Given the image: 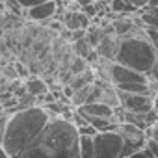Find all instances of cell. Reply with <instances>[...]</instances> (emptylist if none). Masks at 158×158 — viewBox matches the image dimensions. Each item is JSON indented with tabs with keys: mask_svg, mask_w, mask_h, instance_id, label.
<instances>
[{
	"mask_svg": "<svg viewBox=\"0 0 158 158\" xmlns=\"http://www.w3.org/2000/svg\"><path fill=\"white\" fill-rule=\"evenodd\" d=\"M15 2H17L23 10H28V8H34V6H37V4L45 2V0H15Z\"/></svg>",
	"mask_w": 158,
	"mask_h": 158,
	"instance_id": "obj_27",
	"label": "cell"
},
{
	"mask_svg": "<svg viewBox=\"0 0 158 158\" xmlns=\"http://www.w3.org/2000/svg\"><path fill=\"white\" fill-rule=\"evenodd\" d=\"M128 158H156V156H154V152L149 149V145L145 143L141 149H138V151H136L134 154H130Z\"/></svg>",
	"mask_w": 158,
	"mask_h": 158,
	"instance_id": "obj_21",
	"label": "cell"
},
{
	"mask_svg": "<svg viewBox=\"0 0 158 158\" xmlns=\"http://www.w3.org/2000/svg\"><path fill=\"white\" fill-rule=\"evenodd\" d=\"M50 114L45 110V106H30L17 110L10 115L6 134L2 139V149L10 158L19 154L50 121Z\"/></svg>",
	"mask_w": 158,
	"mask_h": 158,
	"instance_id": "obj_2",
	"label": "cell"
},
{
	"mask_svg": "<svg viewBox=\"0 0 158 158\" xmlns=\"http://www.w3.org/2000/svg\"><path fill=\"white\" fill-rule=\"evenodd\" d=\"M119 106L127 112H147L152 108V95H141V93H128L117 89Z\"/></svg>",
	"mask_w": 158,
	"mask_h": 158,
	"instance_id": "obj_7",
	"label": "cell"
},
{
	"mask_svg": "<svg viewBox=\"0 0 158 158\" xmlns=\"http://www.w3.org/2000/svg\"><path fill=\"white\" fill-rule=\"evenodd\" d=\"M78 158H95L93 138L91 136H80V143H78Z\"/></svg>",
	"mask_w": 158,
	"mask_h": 158,
	"instance_id": "obj_14",
	"label": "cell"
},
{
	"mask_svg": "<svg viewBox=\"0 0 158 158\" xmlns=\"http://www.w3.org/2000/svg\"><path fill=\"white\" fill-rule=\"evenodd\" d=\"M127 2H128L136 11H139V10H143V8L149 6V0H127Z\"/></svg>",
	"mask_w": 158,
	"mask_h": 158,
	"instance_id": "obj_28",
	"label": "cell"
},
{
	"mask_svg": "<svg viewBox=\"0 0 158 158\" xmlns=\"http://www.w3.org/2000/svg\"><path fill=\"white\" fill-rule=\"evenodd\" d=\"M119 41H121V37H119V35L112 30V26L108 24L106 28H102V37H101L99 45L95 47V50L99 52L101 58H104V60H114L115 54H117V50H119Z\"/></svg>",
	"mask_w": 158,
	"mask_h": 158,
	"instance_id": "obj_8",
	"label": "cell"
},
{
	"mask_svg": "<svg viewBox=\"0 0 158 158\" xmlns=\"http://www.w3.org/2000/svg\"><path fill=\"white\" fill-rule=\"evenodd\" d=\"M78 114H82V117L86 121H89L91 117H112L114 115V108L102 102H89V104H82L74 108Z\"/></svg>",
	"mask_w": 158,
	"mask_h": 158,
	"instance_id": "obj_10",
	"label": "cell"
},
{
	"mask_svg": "<svg viewBox=\"0 0 158 158\" xmlns=\"http://www.w3.org/2000/svg\"><path fill=\"white\" fill-rule=\"evenodd\" d=\"M91 48H93V47L86 41V37L76 39V41L71 43V50H73V54H74V56H80V58H86V56L89 54Z\"/></svg>",
	"mask_w": 158,
	"mask_h": 158,
	"instance_id": "obj_17",
	"label": "cell"
},
{
	"mask_svg": "<svg viewBox=\"0 0 158 158\" xmlns=\"http://www.w3.org/2000/svg\"><path fill=\"white\" fill-rule=\"evenodd\" d=\"M99 2H102V4H106V6H108V4L112 2V0H99Z\"/></svg>",
	"mask_w": 158,
	"mask_h": 158,
	"instance_id": "obj_34",
	"label": "cell"
},
{
	"mask_svg": "<svg viewBox=\"0 0 158 158\" xmlns=\"http://www.w3.org/2000/svg\"><path fill=\"white\" fill-rule=\"evenodd\" d=\"M89 102H102V104H108L112 108H117L119 106V97H117V88L106 80H99L95 78V82L91 84V91L88 95V101L86 104Z\"/></svg>",
	"mask_w": 158,
	"mask_h": 158,
	"instance_id": "obj_5",
	"label": "cell"
},
{
	"mask_svg": "<svg viewBox=\"0 0 158 158\" xmlns=\"http://www.w3.org/2000/svg\"><path fill=\"white\" fill-rule=\"evenodd\" d=\"M108 10L114 15H132V13H138L127 0H112V2L108 4Z\"/></svg>",
	"mask_w": 158,
	"mask_h": 158,
	"instance_id": "obj_13",
	"label": "cell"
},
{
	"mask_svg": "<svg viewBox=\"0 0 158 158\" xmlns=\"http://www.w3.org/2000/svg\"><path fill=\"white\" fill-rule=\"evenodd\" d=\"M0 158H10V156L6 154V151L2 149V143H0Z\"/></svg>",
	"mask_w": 158,
	"mask_h": 158,
	"instance_id": "obj_32",
	"label": "cell"
},
{
	"mask_svg": "<svg viewBox=\"0 0 158 158\" xmlns=\"http://www.w3.org/2000/svg\"><path fill=\"white\" fill-rule=\"evenodd\" d=\"M76 130H78V134H80V136H91V138H93V136L97 134V130H95L89 123H88V125H84V127H78Z\"/></svg>",
	"mask_w": 158,
	"mask_h": 158,
	"instance_id": "obj_25",
	"label": "cell"
},
{
	"mask_svg": "<svg viewBox=\"0 0 158 158\" xmlns=\"http://www.w3.org/2000/svg\"><path fill=\"white\" fill-rule=\"evenodd\" d=\"M56 10H58V0H45V2H41V4H37L34 8H28L26 10V15H28L30 21L47 23V21L54 19Z\"/></svg>",
	"mask_w": 158,
	"mask_h": 158,
	"instance_id": "obj_9",
	"label": "cell"
},
{
	"mask_svg": "<svg viewBox=\"0 0 158 158\" xmlns=\"http://www.w3.org/2000/svg\"><path fill=\"white\" fill-rule=\"evenodd\" d=\"M89 91H91V84H89V86H84V88L74 89V91H73V95H71V99H69V101H71V106H73V108H78V106L86 104Z\"/></svg>",
	"mask_w": 158,
	"mask_h": 158,
	"instance_id": "obj_15",
	"label": "cell"
},
{
	"mask_svg": "<svg viewBox=\"0 0 158 158\" xmlns=\"http://www.w3.org/2000/svg\"><path fill=\"white\" fill-rule=\"evenodd\" d=\"M156 60H158V48L147 39V35L143 34L139 24L136 30H132L130 34L121 37L119 50L114 58V61L127 65L143 74H147L154 67Z\"/></svg>",
	"mask_w": 158,
	"mask_h": 158,
	"instance_id": "obj_3",
	"label": "cell"
},
{
	"mask_svg": "<svg viewBox=\"0 0 158 158\" xmlns=\"http://www.w3.org/2000/svg\"><path fill=\"white\" fill-rule=\"evenodd\" d=\"M89 67V63L86 61V58H80V56H73L71 63H69V71L73 74H78V73H82Z\"/></svg>",
	"mask_w": 158,
	"mask_h": 158,
	"instance_id": "obj_19",
	"label": "cell"
},
{
	"mask_svg": "<svg viewBox=\"0 0 158 158\" xmlns=\"http://www.w3.org/2000/svg\"><path fill=\"white\" fill-rule=\"evenodd\" d=\"M149 6H158V0H149Z\"/></svg>",
	"mask_w": 158,
	"mask_h": 158,
	"instance_id": "obj_33",
	"label": "cell"
},
{
	"mask_svg": "<svg viewBox=\"0 0 158 158\" xmlns=\"http://www.w3.org/2000/svg\"><path fill=\"white\" fill-rule=\"evenodd\" d=\"M156 121H158V112H156L154 108L147 110V112H145V128H149V127L154 125Z\"/></svg>",
	"mask_w": 158,
	"mask_h": 158,
	"instance_id": "obj_23",
	"label": "cell"
},
{
	"mask_svg": "<svg viewBox=\"0 0 158 158\" xmlns=\"http://www.w3.org/2000/svg\"><path fill=\"white\" fill-rule=\"evenodd\" d=\"M147 80V74L138 73L127 65H121L117 61L112 60L110 63V84H114L115 88L121 84H128V82H145Z\"/></svg>",
	"mask_w": 158,
	"mask_h": 158,
	"instance_id": "obj_6",
	"label": "cell"
},
{
	"mask_svg": "<svg viewBox=\"0 0 158 158\" xmlns=\"http://www.w3.org/2000/svg\"><path fill=\"white\" fill-rule=\"evenodd\" d=\"M123 147V138L117 130L97 132L93 136V152L95 158H119Z\"/></svg>",
	"mask_w": 158,
	"mask_h": 158,
	"instance_id": "obj_4",
	"label": "cell"
},
{
	"mask_svg": "<svg viewBox=\"0 0 158 158\" xmlns=\"http://www.w3.org/2000/svg\"><path fill=\"white\" fill-rule=\"evenodd\" d=\"M145 134H147V139H152L158 143V121L154 125H151L149 128H145Z\"/></svg>",
	"mask_w": 158,
	"mask_h": 158,
	"instance_id": "obj_24",
	"label": "cell"
},
{
	"mask_svg": "<svg viewBox=\"0 0 158 158\" xmlns=\"http://www.w3.org/2000/svg\"><path fill=\"white\" fill-rule=\"evenodd\" d=\"M80 134L71 121L50 117L45 128L13 158H78Z\"/></svg>",
	"mask_w": 158,
	"mask_h": 158,
	"instance_id": "obj_1",
	"label": "cell"
},
{
	"mask_svg": "<svg viewBox=\"0 0 158 158\" xmlns=\"http://www.w3.org/2000/svg\"><path fill=\"white\" fill-rule=\"evenodd\" d=\"M152 108L158 112V89L154 91V95H152Z\"/></svg>",
	"mask_w": 158,
	"mask_h": 158,
	"instance_id": "obj_31",
	"label": "cell"
},
{
	"mask_svg": "<svg viewBox=\"0 0 158 158\" xmlns=\"http://www.w3.org/2000/svg\"><path fill=\"white\" fill-rule=\"evenodd\" d=\"M10 112L4 110V112H0V143H2L4 139V134H6V127H8V121H10Z\"/></svg>",
	"mask_w": 158,
	"mask_h": 158,
	"instance_id": "obj_22",
	"label": "cell"
},
{
	"mask_svg": "<svg viewBox=\"0 0 158 158\" xmlns=\"http://www.w3.org/2000/svg\"><path fill=\"white\" fill-rule=\"evenodd\" d=\"M61 24H63V28L69 30V32L82 30V26H80V19H78V11H67V13L61 17Z\"/></svg>",
	"mask_w": 158,
	"mask_h": 158,
	"instance_id": "obj_16",
	"label": "cell"
},
{
	"mask_svg": "<svg viewBox=\"0 0 158 158\" xmlns=\"http://www.w3.org/2000/svg\"><path fill=\"white\" fill-rule=\"evenodd\" d=\"M80 11H82L84 15H88L89 19H95V17L99 15L97 6H95V0H91V2H88V4H84V6H80Z\"/></svg>",
	"mask_w": 158,
	"mask_h": 158,
	"instance_id": "obj_20",
	"label": "cell"
},
{
	"mask_svg": "<svg viewBox=\"0 0 158 158\" xmlns=\"http://www.w3.org/2000/svg\"><path fill=\"white\" fill-rule=\"evenodd\" d=\"M147 145H149V149L154 152V156L158 158V143H156V141H152V139H147Z\"/></svg>",
	"mask_w": 158,
	"mask_h": 158,
	"instance_id": "obj_30",
	"label": "cell"
},
{
	"mask_svg": "<svg viewBox=\"0 0 158 158\" xmlns=\"http://www.w3.org/2000/svg\"><path fill=\"white\" fill-rule=\"evenodd\" d=\"M147 78H149V80L158 88V60H156V63H154V67L147 73Z\"/></svg>",
	"mask_w": 158,
	"mask_h": 158,
	"instance_id": "obj_26",
	"label": "cell"
},
{
	"mask_svg": "<svg viewBox=\"0 0 158 158\" xmlns=\"http://www.w3.org/2000/svg\"><path fill=\"white\" fill-rule=\"evenodd\" d=\"M15 65V71H17V76H21V78H28V67H24L21 61H17V63H13Z\"/></svg>",
	"mask_w": 158,
	"mask_h": 158,
	"instance_id": "obj_29",
	"label": "cell"
},
{
	"mask_svg": "<svg viewBox=\"0 0 158 158\" xmlns=\"http://www.w3.org/2000/svg\"><path fill=\"white\" fill-rule=\"evenodd\" d=\"M112 15H114V13H112ZM110 26H112V30H114L119 37H123V35H127V34H130L132 30L138 28V21H134L132 15H114Z\"/></svg>",
	"mask_w": 158,
	"mask_h": 158,
	"instance_id": "obj_11",
	"label": "cell"
},
{
	"mask_svg": "<svg viewBox=\"0 0 158 158\" xmlns=\"http://www.w3.org/2000/svg\"><path fill=\"white\" fill-rule=\"evenodd\" d=\"M101 37H102V28H101V26H89V28L86 30V41H88L93 48L99 45Z\"/></svg>",
	"mask_w": 158,
	"mask_h": 158,
	"instance_id": "obj_18",
	"label": "cell"
},
{
	"mask_svg": "<svg viewBox=\"0 0 158 158\" xmlns=\"http://www.w3.org/2000/svg\"><path fill=\"white\" fill-rule=\"evenodd\" d=\"M24 88H26V91L28 93H32V95H43V93H47L48 91V84H47V80H43L41 76H32V78H26V82H24Z\"/></svg>",
	"mask_w": 158,
	"mask_h": 158,
	"instance_id": "obj_12",
	"label": "cell"
}]
</instances>
